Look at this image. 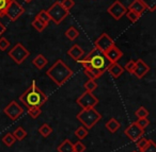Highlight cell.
Wrapping results in <instances>:
<instances>
[{
  "label": "cell",
  "mask_w": 156,
  "mask_h": 152,
  "mask_svg": "<svg viewBox=\"0 0 156 152\" xmlns=\"http://www.w3.org/2000/svg\"><path fill=\"white\" fill-rule=\"evenodd\" d=\"M47 95L40 90V87L37 85L35 81H32V83L28 87V90H26L24 92V94H22L20 96V101L23 102V104L28 107V109L32 106L41 107L42 105H44L47 102Z\"/></svg>",
  "instance_id": "6da1fadb"
},
{
  "label": "cell",
  "mask_w": 156,
  "mask_h": 152,
  "mask_svg": "<svg viewBox=\"0 0 156 152\" xmlns=\"http://www.w3.org/2000/svg\"><path fill=\"white\" fill-rule=\"evenodd\" d=\"M46 75L58 86H62L73 76V70L62 60H58L46 71Z\"/></svg>",
  "instance_id": "7a4b0ae2"
},
{
  "label": "cell",
  "mask_w": 156,
  "mask_h": 152,
  "mask_svg": "<svg viewBox=\"0 0 156 152\" xmlns=\"http://www.w3.org/2000/svg\"><path fill=\"white\" fill-rule=\"evenodd\" d=\"M105 61H106V58L104 56V53L96 48H94L86 58L80 59L77 62L80 63L83 66V68H95L105 70L106 69L105 67H107L105 64Z\"/></svg>",
  "instance_id": "3957f363"
},
{
  "label": "cell",
  "mask_w": 156,
  "mask_h": 152,
  "mask_svg": "<svg viewBox=\"0 0 156 152\" xmlns=\"http://www.w3.org/2000/svg\"><path fill=\"white\" fill-rule=\"evenodd\" d=\"M76 118L83 124L85 128L91 129L102 119V115L94 107H89V109H83V111L76 115Z\"/></svg>",
  "instance_id": "277c9868"
},
{
  "label": "cell",
  "mask_w": 156,
  "mask_h": 152,
  "mask_svg": "<svg viewBox=\"0 0 156 152\" xmlns=\"http://www.w3.org/2000/svg\"><path fill=\"white\" fill-rule=\"evenodd\" d=\"M50 17V20L55 22L56 25H59L69 16V12L67 10H65L62 7L60 1H56L54 2V5H50V8L48 10H46Z\"/></svg>",
  "instance_id": "5b68a950"
},
{
  "label": "cell",
  "mask_w": 156,
  "mask_h": 152,
  "mask_svg": "<svg viewBox=\"0 0 156 152\" xmlns=\"http://www.w3.org/2000/svg\"><path fill=\"white\" fill-rule=\"evenodd\" d=\"M8 56L16 63V64L20 65L26 61V59L30 56V52L28 51L26 47L23 45L22 43H17L9 52H8Z\"/></svg>",
  "instance_id": "8992f818"
},
{
  "label": "cell",
  "mask_w": 156,
  "mask_h": 152,
  "mask_svg": "<svg viewBox=\"0 0 156 152\" xmlns=\"http://www.w3.org/2000/svg\"><path fill=\"white\" fill-rule=\"evenodd\" d=\"M24 13H25L24 8H23L16 0H12L10 5L8 7L7 12H5V16H7L11 22H16Z\"/></svg>",
  "instance_id": "52a82bcc"
},
{
  "label": "cell",
  "mask_w": 156,
  "mask_h": 152,
  "mask_svg": "<svg viewBox=\"0 0 156 152\" xmlns=\"http://www.w3.org/2000/svg\"><path fill=\"white\" fill-rule=\"evenodd\" d=\"M76 102H77L78 105H80L83 109H89V107H94L98 104V99L92 93L86 92L81 96H79V98H77Z\"/></svg>",
  "instance_id": "ba28073f"
},
{
  "label": "cell",
  "mask_w": 156,
  "mask_h": 152,
  "mask_svg": "<svg viewBox=\"0 0 156 152\" xmlns=\"http://www.w3.org/2000/svg\"><path fill=\"white\" fill-rule=\"evenodd\" d=\"M113 45H115V42H113V39H111V37L109 36L106 32L102 33V34L96 39L95 43H94V46H95L96 49H98L100 51H102L103 53Z\"/></svg>",
  "instance_id": "9c48e42d"
},
{
  "label": "cell",
  "mask_w": 156,
  "mask_h": 152,
  "mask_svg": "<svg viewBox=\"0 0 156 152\" xmlns=\"http://www.w3.org/2000/svg\"><path fill=\"white\" fill-rule=\"evenodd\" d=\"M107 12L111 15V17H113V19L119 20L125 15V13L127 12V9L124 5H122L119 0H115V2L107 9Z\"/></svg>",
  "instance_id": "30bf717a"
},
{
  "label": "cell",
  "mask_w": 156,
  "mask_h": 152,
  "mask_svg": "<svg viewBox=\"0 0 156 152\" xmlns=\"http://www.w3.org/2000/svg\"><path fill=\"white\" fill-rule=\"evenodd\" d=\"M3 112H5V115L9 118H11L12 120H16V119H18V117H20L23 113H24V109H23L16 101L13 100L5 107Z\"/></svg>",
  "instance_id": "8fae6325"
},
{
  "label": "cell",
  "mask_w": 156,
  "mask_h": 152,
  "mask_svg": "<svg viewBox=\"0 0 156 152\" xmlns=\"http://www.w3.org/2000/svg\"><path fill=\"white\" fill-rule=\"evenodd\" d=\"M124 133L132 141H137L140 137H142L143 133H144V129L140 128L136 122H133L125 129Z\"/></svg>",
  "instance_id": "7c38bea8"
},
{
  "label": "cell",
  "mask_w": 156,
  "mask_h": 152,
  "mask_svg": "<svg viewBox=\"0 0 156 152\" xmlns=\"http://www.w3.org/2000/svg\"><path fill=\"white\" fill-rule=\"evenodd\" d=\"M150 71V66L145 64V62L141 59L135 61V67L133 70V75L136 76L138 79H142L145 75Z\"/></svg>",
  "instance_id": "4fadbf2b"
},
{
  "label": "cell",
  "mask_w": 156,
  "mask_h": 152,
  "mask_svg": "<svg viewBox=\"0 0 156 152\" xmlns=\"http://www.w3.org/2000/svg\"><path fill=\"white\" fill-rule=\"evenodd\" d=\"M104 56L109 63H115L123 56V52L117 46L113 45L104 52Z\"/></svg>",
  "instance_id": "5bb4252c"
},
{
  "label": "cell",
  "mask_w": 156,
  "mask_h": 152,
  "mask_svg": "<svg viewBox=\"0 0 156 152\" xmlns=\"http://www.w3.org/2000/svg\"><path fill=\"white\" fill-rule=\"evenodd\" d=\"M107 71L110 73V76H112L113 78H119L122 76V73H124V68L119 64L118 62L115 63H109V65L106 67Z\"/></svg>",
  "instance_id": "9a60e30c"
},
{
  "label": "cell",
  "mask_w": 156,
  "mask_h": 152,
  "mask_svg": "<svg viewBox=\"0 0 156 152\" xmlns=\"http://www.w3.org/2000/svg\"><path fill=\"white\" fill-rule=\"evenodd\" d=\"M67 54H69V56H71V58L73 59L74 61H76V62H77L78 60H80V59L83 56V54H85V51H83V49L80 47V46L77 45V44H75V45H73L69 49V51H67Z\"/></svg>",
  "instance_id": "2e32d148"
},
{
  "label": "cell",
  "mask_w": 156,
  "mask_h": 152,
  "mask_svg": "<svg viewBox=\"0 0 156 152\" xmlns=\"http://www.w3.org/2000/svg\"><path fill=\"white\" fill-rule=\"evenodd\" d=\"M127 10H129V11H133L135 12V13H137L138 15H142L143 13L145 12V7L142 5V2H141L140 0H134L132 3H130L129 5H128V8H126Z\"/></svg>",
  "instance_id": "e0dca14e"
},
{
  "label": "cell",
  "mask_w": 156,
  "mask_h": 152,
  "mask_svg": "<svg viewBox=\"0 0 156 152\" xmlns=\"http://www.w3.org/2000/svg\"><path fill=\"white\" fill-rule=\"evenodd\" d=\"M83 73L85 75L89 78V80H94L101 78L103 76V73H105V70L103 69H95V68H85L83 69Z\"/></svg>",
  "instance_id": "ac0fdd59"
},
{
  "label": "cell",
  "mask_w": 156,
  "mask_h": 152,
  "mask_svg": "<svg viewBox=\"0 0 156 152\" xmlns=\"http://www.w3.org/2000/svg\"><path fill=\"white\" fill-rule=\"evenodd\" d=\"M48 60L43 56V54H37L34 59L32 60V64L37 67V69H43L47 65Z\"/></svg>",
  "instance_id": "d6986e66"
},
{
  "label": "cell",
  "mask_w": 156,
  "mask_h": 152,
  "mask_svg": "<svg viewBox=\"0 0 156 152\" xmlns=\"http://www.w3.org/2000/svg\"><path fill=\"white\" fill-rule=\"evenodd\" d=\"M58 152H74V146L69 139H64L57 148Z\"/></svg>",
  "instance_id": "ffe728a7"
},
{
  "label": "cell",
  "mask_w": 156,
  "mask_h": 152,
  "mask_svg": "<svg viewBox=\"0 0 156 152\" xmlns=\"http://www.w3.org/2000/svg\"><path fill=\"white\" fill-rule=\"evenodd\" d=\"M120 127H121V124H120V122L118 121L115 118H110V119L106 122V128L108 129L109 132H111V133H115L120 129Z\"/></svg>",
  "instance_id": "44dd1931"
},
{
  "label": "cell",
  "mask_w": 156,
  "mask_h": 152,
  "mask_svg": "<svg viewBox=\"0 0 156 152\" xmlns=\"http://www.w3.org/2000/svg\"><path fill=\"white\" fill-rule=\"evenodd\" d=\"M35 17H37V19L41 20V22H43L45 26H48V24L51 22V20H50L49 15H48V13H47V11H46V10H41V11L37 14V16H35Z\"/></svg>",
  "instance_id": "7402d4cb"
},
{
  "label": "cell",
  "mask_w": 156,
  "mask_h": 152,
  "mask_svg": "<svg viewBox=\"0 0 156 152\" xmlns=\"http://www.w3.org/2000/svg\"><path fill=\"white\" fill-rule=\"evenodd\" d=\"M64 34H65V36L69 39V41H75V39L79 36V32H78V30L73 26L69 27V28L65 31Z\"/></svg>",
  "instance_id": "603a6c76"
},
{
  "label": "cell",
  "mask_w": 156,
  "mask_h": 152,
  "mask_svg": "<svg viewBox=\"0 0 156 152\" xmlns=\"http://www.w3.org/2000/svg\"><path fill=\"white\" fill-rule=\"evenodd\" d=\"M12 134L14 135V137H15L16 140H23V139H25V137L27 136L26 130H25L23 127H18V128L16 129Z\"/></svg>",
  "instance_id": "cb8c5ba5"
},
{
  "label": "cell",
  "mask_w": 156,
  "mask_h": 152,
  "mask_svg": "<svg viewBox=\"0 0 156 152\" xmlns=\"http://www.w3.org/2000/svg\"><path fill=\"white\" fill-rule=\"evenodd\" d=\"M15 141H16V139L12 133H7V134L2 137V143L5 144L7 147H11L12 145H14Z\"/></svg>",
  "instance_id": "d4e9b609"
},
{
  "label": "cell",
  "mask_w": 156,
  "mask_h": 152,
  "mask_svg": "<svg viewBox=\"0 0 156 152\" xmlns=\"http://www.w3.org/2000/svg\"><path fill=\"white\" fill-rule=\"evenodd\" d=\"M75 135L78 137L79 140H83L88 136V130L85 127H79V128H77L75 130Z\"/></svg>",
  "instance_id": "484cf974"
},
{
  "label": "cell",
  "mask_w": 156,
  "mask_h": 152,
  "mask_svg": "<svg viewBox=\"0 0 156 152\" xmlns=\"http://www.w3.org/2000/svg\"><path fill=\"white\" fill-rule=\"evenodd\" d=\"M39 132H40V134H41L42 136H44V137H48L50 134H51V132H52V128L49 126V124L44 123L43 126H42L41 128L39 129Z\"/></svg>",
  "instance_id": "4316f807"
},
{
  "label": "cell",
  "mask_w": 156,
  "mask_h": 152,
  "mask_svg": "<svg viewBox=\"0 0 156 152\" xmlns=\"http://www.w3.org/2000/svg\"><path fill=\"white\" fill-rule=\"evenodd\" d=\"M142 5L145 7V9L150 12H154L156 9V0H140Z\"/></svg>",
  "instance_id": "83f0119b"
},
{
  "label": "cell",
  "mask_w": 156,
  "mask_h": 152,
  "mask_svg": "<svg viewBox=\"0 0 156 152\" xmlns=\"http://www.w3.org/2000/svg\"><path fill=\"white\" fill-rule=\"evenodd\" d=\"M11 1L12 0H0V17L5 16V12Z\"/></svg>",
  "instance_id": "f1b7e54d"
},
{
  "label": "cell",
  "mask_w": 156,
  "mask_h": 152,
  "mask_svg": "<svg viewBox=\"0 0 156 152\" xmlns=\"http://www.w3.org/2000/svg\"><path fill=\"white\" fill-rule=\"evenodd\" d=\"M31 26H32L37 31H39V32H42V31H43L44 29L47 27V26H45V25H44L41 20L37 19V17H34V19L32 20V22H31Z\"/></svg>",
  "instance_id": "f546056e"
},
{
  "label": "cell",
  "mask_w": 156,
  "mask_h": 152,
  "mask_svg": "<svg viewBox=\"0 0 156 152\" xmlns=\"http://www.w3.org/2000/svg\"><path fill=\"white\" fill-rule=\"evenodd\" d=\"M83 87L86 88V92L92 93L94 90L98 88V83H96L94 80H88V81L85 83V85H83Z\"/></svg>",
  "instance_id": "4dcf8cb0"
},
{
  "label": "cell",
  "mask_w": 156,
  "mask_h": 152,
  "mask_svg": "<svg viewBox=\"0 0 156 152\" xmlns=\"http://www.w3.org/2000/svg\"><path fill=\"white\" fill-rule=\"evenodd\" d=\"M125 15H126V17H127V19L129 20L130 22H138L139 20V18L141 17L140 15H138L137 13H135V12H133V11H129V10H127V12L125 13Z\"/></svg>",
  "instance_id": "1f68e13d"
},
{
  "label": "cell",
  "mask_w": 156,
  "mask_h": 152,
  "mask_svg": "<svg viewBox=\"0 0 156 152\" xmlns=\"http://www.w3.org/2000/svg\"><path fill=\"white\" fill-rule=\"evenodd\" d=\"M42 111H41V107H37V106H32V107H29L28 109V114L31 116L32 118H37L40 115H41Z\"/></svg>",
  "instance_id": "d6a6232c"
},
{
  "label": "cell",
  "mask_w": 156,
  "mask_h": 152,
  "mask_svg": "<svg viewBox=\"0 0 156 152\" xmlns=\"http://www.w3.org/2000/svg\"><path fill=\"white\" fill-rule=\"evenodd\" d=\"M135 115H136L138 118H145L149 116V111H147L144 106H140L136 112H135Z\"/></svg>",
  "instance_id": "836d02e7"
},
{
  "label": "cell",
  "mask_w": 156,
  "mask_h": 152,
  "mask_svg": "<svg viewBox=\"0 0 156 152\" xmlns=\"http://www.w3.org/2000/svg\"><path fill=\"white\" fill-rule=\"evenodd\" d=\"M135 143L137 144V148H138V149L141 151V150L144 149V148L149 145L150 140H147V139L144 138V137H140V138H139L137 141H135Z\"/></svg>",
  "instance_id": "e575fe53"
},
{
  "label": "cell",
  "mask_w": 156,
  "mask_h": 152,
  "mask_svg": "<svg viewBox=\"0 0 156 152\" xmlns=\"http://www.w3.org/2000/svg\"><path fill=\"white\" fill-rule=\"evenodd\" d=\"M60 2H61V5H62V7L64 8L65 10H67L69 12V10L73 9L74 5H75V1H74V0H62Z\"/></svg>",
  "instance_id": "d590c367"
},
{
  "label": "cell",
  "mask_w": 156,
  "mask_h": 152,
  "mask_svg": "<svg viewBox=\"0 0 156 152\" xmlns=\"http://www.w3.org/2000/svg\"><path fill=\"white\" fill-rule=\"evenodd\" d=\"M10 47V42L5 36H0V50L1 51H5L8 48Z\"/></svg>",
  "instance_id": "8d00e7d4"
},
{
  "label": "cell",
  "mask_w": 156,
  "mask_h": 152,
  "mask_svg": "<svg viewBox=\"0 0 156 152\" xmlns=\"http://www.w3.org/2000/svg\"><path fill=\"white\" fill-rule=\"evenodd\" d=\"M135 122H136V123L138 124L140 128H142V129H145L150 124V121H149V119H147V117H145V118H138V120H136Z\"/></svg>",
  "instance_id": "74e56055"
},
{
  "label": "cell",
  "mask_w": 156,
  "mask_h": 152,
  "mask_svg": "<svg viewBox=\"0 0 156 152\" xmlns=\"http://www.w3.org/2000/svg\"><path fill=\"white\" fill-rule=\"evenodd\" d=\"M74 152H83L86 150V146L81 143V140H78L76 144H73Z\"/></svg>",
  "instance_id": "f35d334b"
},
{
  "label": "cell",
  "mask_w": 156,
  "mask_h": 152,
  "mask_svg": "<svg viewBox=\"0 0 156 152\" xmlns=\"http://www.w3.org/2000/svg\"><path fill=\"white\" fill-rule=\"evenodd\" d=\"M141 152H156V146L154 144L153 140H150L149 145L144 148V149L141 150Z\"/></svg>",
  "instance_id": "ab89813d"
},
{
  "label": "cell",
  "mask_w": 156,
  "mask_h": 152,
  "mask_svg": "<svg viewBox=\"0 0 156 152\" xmlns=\"http://www.w3.org/2000/svg\"><path fill=\"white\" fill-rule=\"evenodd\" d=\"M134 67H135V61H133V60H130V61H128L127 63H126L125 65H124V70H126L127 73H133V70H134Z\"/></svg>",
  "instance_id": "60d3db41"
},
{
  "label": "cell",
  "mask_w": 156,
  "mask_h": 152,
  "mask_svg": "<svg viewBox=\"0 0 156 152\" xmlns=\"http://www.w3.org/2000/svg\"><path fill=\"white\" fill-rule=\"evenodd\" d=\"M5 30H7V27H5L2 22H0V36L5 32Z\"/></svg>",
  "instance_id": "b9f144b4"
},
{
  "label": "cell",
  "mask_w": 156,
  "mask_h": 152,
  "mask_svg": "<svg viewBox=\"0 0 156 152\" xmlns=\"http://www.w3.org/2000/svg\"><path fill=\"white\" fill-rule=\"evenodd\" d=\"M24 1H25L26 3H30L31 1H32V0H24Z\"/></svg>",
  "instance_id": "7bdbcfd3"
},
{
  "label": "cell",
  "mask_w": 156,
  "mask_h": 152,
  "mask_svg": "<svg viewBox=\"0 0 156 152\" xmlns=\"http://www.w3.org/2000/svg\"><path fill=\"white\" fill-rule=\"evenodd\" d=\"M134 152H137V151H134Z\"/></svg>",
  "instance_id": "ee69618b"
}]
</instances>
